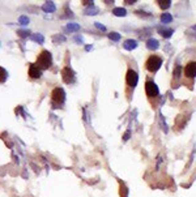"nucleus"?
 Returning <instances> with one entry per match:
<instances>
[{
  "label": "nucleus",
  "instance_id": "f257e3e1",
  "mask_svg": "<svg viewBox=\"0 0 196 197\" xmlns=\"http://www.w3.org/2000/svg\"><path fill=\"white\" fill-rule=\"evenodd\" d=\"M52 64V55L50 51L47 50H43L39 52V55L37 56V60H36V65L39 68V69H48Z\"/></svg>",
  "mask_w": 196,
  "mask_h": 197
},
{
  "label": "nucleus",
  "instance_id": "f03ea898",
  "mask_svg": "<svg viewBox=\"0 0 196 197\" xmlns=\"http://www.w3.org/2000/svg\"><path fill=\"white\" fill-rule=\"evenodd\" d=\"M162 65V59L157 55H152L148 58V60L145 61V68L148 69L149 72L154 73L160 69V67Z\"/></svg>",
  "mask_w": 196,
  "mask_h": 197
},
{
  "label": "nucleus",
  "instance_id": "7ed1b4c3",
  "mask_svg": "<svg viewBox=\"0 0 196 197\" xmlns=\"http://www.w3.org/2000/svg\"><path fill=\"white\" fill-rule=\"evenodd\" d=\"M51 101L54 105H63L66 101V91L62 89V87H55L51 91Z\"/></svg>",
  "mask_w": 196,
  "mask_h": 197
},
{
  "label": "nucleus",
  "instance_id": "20e7f679",
  "mask_svg": "<svg viewBox=\"0 0 196 197\" xmlns=\"http://www.w3.org/2000/svg\"><path fill=\"white\" fill-rule=\"evenodd\" d=\"M145 93L146 95L149 98H154L160 94V90H158V86H157V84L154 81H146L145 84Z\"/></svg>",
  "mask_w": 196,
  "mask_h": 197
},
{
  "label": "nucleus",
  "instance_id": "39448f33",
  "mask_svg": "<svg viewBox=\"0 0 196 197\" xmlns=\"http://www.w3.org/2000/svg\"><path fill=\"white\" fill-rule=\"evenodd\" d=\"M126 82L127 85H128L130 87H136L137 82H139V76H137V72L134 71V69H128V72H127L126 75Z\"/></svg>",
  "mask_w": 196,
  "mask_h": 197
},
{
  "label": "nucleus",
  "instance_id": "423d86ee",
  "mask_svg": "<svg viewBox=\"0 0 196 197\" xmlns=\"http://www.w3.org/2000/svg\"><path fill=\"white\" fill-rule=\"evenodd\" d=\"M183 73H184V77L195 78L196 77V61H188L187 64H186Z\"/></svg>",
  "mask_w": 196,
  "mask_h": 197
},
{
  "label": "nucleus",
  "instance_id": "0eeeda50",
  "mask_svg": "<svg viewBox=\"0 0 196 197\" xmlns=\"http://www.w3.org/2000/svg\"><path fill=\"white\" fill-rule=\"evenodd\" d=\"M62 78L66 84H72L75 81V72H73L70 67H64L62 69Z\"/></svg>",
  "mask_w": 196,
  "mask_h": 197
},
{
  "label": "nucleus",
  "instance_id": "6e6552de",
  "mask_svg": "<svg viewBox=\"0 0 196 197\" xmlns=\"http://www.w3.org/2000/svg\"><path fill=\"white\" fill-rule=\"evenodd\" d=\"M28 75H29V77H30V78H41L42 77V69H39L36 64L30 63V64H29Z\"/></svg>",
  "mask_w": 196,
  "mask_h": 197
},
{
  "label": "nucleus",
  "instance_id": "1a4fd4ad",
  "mask_svg": "<svg viewBox=\"0 0 196 197\" xmlns=\"http://www.w3.org/2000/svg\"><path fill=\"white\" fill-rule=\"evenodd\" d=\"M136 47H137V41H135V39H127V41L123 42V48L127 51H132Z\"/></svg>",
  "mask_w": 196,
  "mask_h": 197
},
{
  "label": "nucleus",
  "instance_id": "9d476101",
  "mask_svg": "<svg viewBox=\"0 0 196 197\" xmlns=\"http://www.w3.org/2000/svg\"><path fill=\"white\" fill-rule=\"evenodd\" d=\"M42 11H45L47 13H52V12L56 11V7H55V4H54L52 2H46L42 6Z\"/></svg>",
  "mask_w": 196,
  "mask_h": 197
},
{
  "label": "nucleus",
  "instance_id": "9b49d317",
  "mask_svg": "<svg viewBox=\"0 0 196 197\" xmlns=\"http://www.w3.org/2000/svg\"><path fill=\"white\" fill-rule=\"evenodd\" d=\"M146 47H148L149 50H157V48L160 47V42L154 38H150L146 41Z\"/></svg>",
  "mask_w": 196,
  "mask_h": 197
},
{
  "label": "nucleus",
  "instance_id": "f8f14e48",
  "mask_svg": "<svg viewBox=\"0 0 196 197\" xmlns=\"http://www.w3.org/2000/svg\"><path fill=\"white\" fill-rule=\"evenodd\" d=\"M158 33H160L164 38H170L171 35H173L174 30H173V29H168V28H160V29H158Z\"/></svg>",
  "mask_w": 196,
  "mask_h": 197
},
{
  "label": "nucleus",
  "instance_id": "ddd939ff",
  "mask_svg": "<svg viewBox=\"0 0 196 197\" xmlns=\"http://www.w3.org/2000/svg\"><path fill=\"white\" fill-rule=\"evenodd\" d=\"M32 39V41H34V42H37L38 45H42L43 42H45V38H43V35L42 34H39V33H37V34H32L30 37H29Z\"/></svg>",
  "mask_w": 196,
  "mask_h": 197
},
{
  "label": "nucleus",
  "instance_id": "4468645a",
  "mask_svg": "<svg viewBox=\"0 0 196 197\" xmlns=\"http://www.w3.org/2000/svg\"><path fill=\"white\" fill-rule=\"evenodd\" d=\"M171 21H173V16H171L170 13H162V16H161V22L164 24H170Z\"/></svg>",
  "mask_w": 196,
  "mask_h": 197
},
{
  "label": "nucleus",
  "instance_id": "2eb2a0df",
  "mask_svg": "<svg viewBox=\"0 0 196 197\" xmlns=\"http://www.w3.org/2000/svg\"><path fill=\"white\" fill-rule=\"evenodd\" d=\"M112 13H114L115 16H118V17H124L126 14H127L124 8H114V9H112Z\"/></svg>",
  "mask_w": 196,
  "mask_h": 197
},
{
  "label": "nucleus",
  "instance_id": "dca6fc26",
  "mask_svg": "<svg viewBox=\"0 0 196 197\" xmlns=\"http://www.w3.org/2000/svg\"><path fill=\"white\" fill-rule=\"evenodd\" d=\"M7 78H8V72L4 69L3 67H0V84H3V82H6L7 81Z\"/></svg>",
  "mask_w": 196,
  "mask_h": 197
},
{
  "label": "nucleus",
  "instance_id": "f3484780",
  "mask_svg": "<svg viewBox=\"0 0 196 197\" xmlns=\"http://www.w3.org/2000/svg\"><path fill=\"white\" fill-rule=\"evenodd\" d=\"M67 29L70 32H78V30H80V25H78V24H76V22H70L67 25Z\"/></svg>",
  "mask_w": 196,
  "mask_h": 197
},
{
  "label": "nucleus",
  "instance_id": "a211bd4d",
  "mask_svg": "<svg viewBox=\"0 0 196 197\" xmlns=\"http://www.w3.org/2000/svg\"><path fill=\"white\" fill-rule=\"evenodd\" d=\"M157 3L160 4V7L162 8V9H168V8H170V6H171V2H170V0H158Z\"/></svg>",
  "mask_w": 196,
  "mask_h": 197
},
{
  "label": "nucleus",
  "instance_id": "6ab92c4d",
  "mask_svg": "<svg viewBox=\"0 0 196 197\" xmlns=\"http://www.w3.org/2000/svg\"><path fill=\"white\" fill-rule=\"evenodd\" d=\"M17 35L20 38H26V37H30L32 33L30 30H22V29H20V30H17Z\"/></svg>",
  "mask_w": 196,
  "mask_h": 197
},
{
  "label": "nucleus",
  "instance_id": "aec40b11",
  "mask_svg": "<svg viewBox=\"0 0 196 197\" xmlns=\"http://www.w3.org/2000/svg\"><path fill=\"white\" fill-rule=\"evenodd\" d=\"M109 38L111 39V41H114V42H118V41H120L122 35H120L119 33H116V32H112V33H110V34H109Z\"/></svg>",
  "mask_w": 196,
  "mask_h": 197
},
{
  "label": "nucleus",
  "instance_id": "412c9836",
  "mask_svg": "<svg viewBox=\"0 0 196 197\" xmlns=\"http://www.w3.org/2000/svg\"><path fill=\"white\" fill-rule=\"evenodd\" d=\"M18 22L21 24V25L25 26V25H28V24L30 22V20H29V17H28V16H25V14H22V16H20V17H18Z\"/></svg>",
  "mask_w": 196,
  "mask_h": 197
},
{
  "label": "nucleus",
  "instance_id": "4be33fe9",
  "mask_svg": "<svg viewBox=\"0 0 196 197\" xmlns=\"http://www.w3.org/2000/svg\"><path fill=\"white\" fill-rule=\"evenodd\" d=\"M97 12H98V9H97L94 6H92L90 8H86V9H85V14H89V16L97 14Z\"/></svg>",
  "mask_w": 196,
  "mask_h": 197
},
{
  "label": "nucleus",
  "instance_id": "5701e85b",
  "mask_svg": "<svg viewBox=\"0 0 196 197\" xmlns=\"http://www.w3.org/2000/svg\"><path fill=\"white\" fill-rule=\"evenodd\" d=\"M52 39H54V42H56V39H58V41H60V42H64L66 41V38L63 37V35H55Z\"/></svg>",
  "mask_w": 196,
  "mask_h": 197
},
{
  "label": "nucleus",
  "instance_id": "b1692460",
  "mask_svg": "<svg viewBox=\"0 0 196 197\" xmlns=\"http://www.w3.org/2000/svg\"><path fill=\"white\" fill-rule=\"evenodd\" d=\"M94 25H96V28H97V29H100V30H102V32H105V30H106V28H105L104 25H101L100 22H96Z\"/></svg>",
  "mask_w": 196,
  "mask_h": 197
},
{
  "label": "nucleus",
  "instance_id": "393cba45",
  "mask_svg": "<svg viewBox=\"0 0 196 197\" xmlns=\"http://www.w3.org/2000/svg\"><path fill=\"white\" fill-rule=\"evenodd\" d=\"M94 2H89V0H85V2H82V4H84V6H89V7H92V6H94V4H93Z\"/></svg>",
  "mask_w": 196,
  "mask_h": 197
},
{
  "label": "nucleus",
  "instance_id": "a878e982",
  "mask_svg": "<svg viewBox=\"0 0 196 197\" xmlns=\"http://www.w3.org/2000/svg\"><path fill=\"white\" fill-rule=\"evenodd\" d=\"M16 112H17V114H21V115H24V111H22V107H21V106H18V107L16 108Z\"/></svg>",
  "mask_w": 196,
  "mask_h": 197
},
{
  "label": "nucleus",
  "instance_id": "bb28decb",
  "mask_svg": "<svg viewBox=\"0 0 196 197\" xmlns=\"http://www.w3.org/2000/svg\"><path fill=\"white\" fill-rule=\"evenodd\" d=\"M75 41H76L77 43H80V45H81V43H82V38H81V37H75Z\"/></svg>",
  "mask_w": 196,
  "mask_h": 197
},
{
  "label": "nucleus",
  "instance_id": "cd10ccee",
  "mask_svg": "<svg viewBox=\"0 0 196 197\" xmlns=\"http://www.w3.org/2000/svg\"><path fill=\"white\" fill-rule=\"evenodd\" d=\"M124 3H127V4H134V3H136V2H132V0H126Z\"/></svg>",
  "mask_w": 196,
  "mask_h": 197
},
{
  "label": "nucleus",
  "instance_id": "c85d7f7f",
  "mask_svg": "<svg viewBox=\"0 0 196 197\" xmlns=\"http://www.w3.org/2000/svg\"><path fill=\"white\" fill-rule=\"evenodd\" d=\"M85 50H86V51H90V50H92V46H90V45H88V46L85 47Z\"/></svg>",
  "mask_w": 196,
  "mask_h": 197
},
{
  "label": "nucleus",
  "instance_id": "c756f323",
  "mask_svg": "<svg viewBox=\"0 0 196 197\" xmlns=\"http://www.w3.org/2000/svg\"><path fill=\"white\" fill-rule=\"evenodd\" d=\"M128 137H130V132H127L126 136H124V140H128Z\"/></svg>",
  "mask_w": 196,
  "mask_h": 197
},
{
  "label": "nucleus",
  "instance_id": "7c9ffc66",
  "mask_svg": "<svg viewBox=\"0 0 196 197\" xmlns=\"http://www.w3.org/2000/svg\"><path fill=\"white\" fill-rule=\"evenodd\" d=\"M192 29H194V30H196V25H195V26H194V28H192Z\"/></svg>",
  "mask_w": 196,
  "mask_h": 197
}]
</instances>
